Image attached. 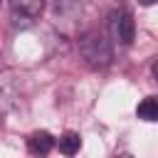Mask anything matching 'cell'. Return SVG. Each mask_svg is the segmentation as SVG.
Instances as JSON below:
<instances>
[{"label":"cell","instance_id":"5","mask_svg":"<svg viewBox=\"0 0 158 158\" xmlns=\"http://www.w3.org/2000/svg\"><path fill=\"white\" fill-rule=\"evenodd\" d=\"M136 116L143 118V121H156V118H158V101H156V96H146V99L138 104Z\"/></svg>","mask_w":158,"mask_h":158},{"label":"cell","instance_id":"3","mask_svg":"<svg viewBox=\"0 0 158 158\" xmlns=\"http://www.w3.org/2000/svg\"><path fill=\"white\" fill-rule=\"evenodd\" d=\"M10 7L15 12V17H25V20H35L42 15L44 0H10Z\"/></svg>","mask_w":158,"mask_h":158},{"label":"cell","instance_id":"4","mask_svg":"<svg viewBox=\"0 0 158 158\" xmlns=\"http://www.w3.org/2000/svg\"><path fill=\"white\" fill-rule=\"evenodd\" d=\"M27 148H30L32 153L44 156V153H49V151L54 148V138H52L47 131H35V133L27 138Z\"/></svg>","mask_w":158,"mask_h":158},{"label":"cell","instance_id":"2","mask_svg":"<svg viewBox=\"0 0 158 158\" xmlns=\"http://www.w3.org/2000/svg\"><path fill=\"white\" fill-rule=\"evenodd\" d=\"M109 30H111L114 42H118V44H131L133 37H136V22H133L131 12H126V10H114L111 12Z\"/></svg>","mask_w":158,"mask_h":158},{"label":"cell","instance_id":"6","mask_svg":"<svg viewBox=\"0 0 158 158\" xmlns=\"http://www.w3.org/2000/svg\"><path fill=\"white\" fill-rule=\"evenodd\" d=\"M79 148H81V136H79V133L67 131V133L59 138V151H62L64 156H74V153H79Z\"/></svg>","mask_w":158,"mask_h":158},{"label":"cell","instance_id":"7","mask_svg":"<svg viewBox=\"0 0 158 158\" xmlns=\"http://www.w3.org/2000/svg\"><path fill=\"white\" fill-rule=\"evenodd\" d=\"M138 2H141V5H146V7H148V5H153V2H156V0H138Z\"/></svg>","mask_w":158,"mask_h":158},{"label":"cell","instance_id":"1","mask_svg":"<svg viewBox=\"0 0 158 158\" xmlns=\"http://www.w3.org/2000/svg\"><path fill=\"white\" fill-rule=\"evenodd\" d=\"M79 52L94 69H104L111 64V42L99 30H89L79 37Z\"/></svg>","mask_w":158,"mask_h":158}]
</instances>
